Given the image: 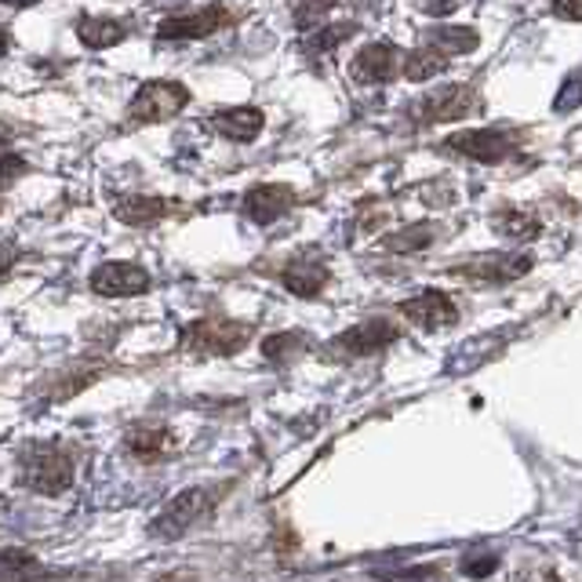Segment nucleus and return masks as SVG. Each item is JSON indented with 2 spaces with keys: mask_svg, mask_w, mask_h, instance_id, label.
<instances>
[{
  "mask_svg": "<svg viewBox=\"0 0 582 582\" xmlns=\"http://www.w3.org/2000/svg\"><path fill=\"white\" fill-rule=\"evenodd\" d=\"M19 484L37 495H62L73 484V459L59 444H30L19 459Z\"/></svg>",
  "mask_w": 582,
  "mask_h": 582,
  "instance_id": "1",
  "label": "nucleus"
},
{
  "mask_svg": "<svg viewBox=\"0 0 582 582\" xmlns=\"http://www.w3.org/2000/svg\"><path fill=\"white\" fill-rule=\"evenodd\" d=\"M251 324L244 321H226V317H204V321L186 324L182 332V346L190 353H212V357H230L241 346H248Z\"/></svg>",
  "mask_w": 582,
  "mask_h": 582,
  "instance_id": "2",
  "label": "nucleus"
},
{
  "mask_svg": "<svg viewBox=\"0 0 582 582\" xmlns=\"http://www.w3.org/2000/svg\"><path fill=\"white\" fill-rule=\"evenodd\" d=\"M190 106V91L175 81H146L128 102V124H161Z\"/></svg>",
  "mask_w": 582,
  "mask_h": 582,
  "instance_id": "3",
  "label": "nucleus"
},
{
  "mask_svg": "<svg viewBox=\"0 0 582 582\" xmlns=\"http://www.w3.org/2000/svg\"><path fill=\"white\" fill-rule=\"evenodd\" d=\"M208 510H212V492H204V488H186V492H179L153 517V524H150L153 539H164V543L182 539V535H186Z\"/></svg>",
  "mask_w": 582,
  "mask_h": 582,
  "instance_id": "4",
  "label": "nucleus"
},
{
  "mask_svg": "<svg viewBox=\"0 0 582 582\" xmlns=\"http://www.w3.org/2000/svg\"><path fill=\"white\" fill-rule=\"evenodd\" d=\"M532 270V255L528 251H488V255L455 262L452 273L466 281H484V284H506L517 281Z\"/></svg>",
  "mask_w": 582,
  "mask_h": 582,
  "instance_id": "5",
  "label": "nucleus"
},
{
  "mask_svg": "<svg viewBox=\"0 0 582 582\" xmlns=\"http://www.w3.org/2000/svg\"><path fill=\"white\" fill-rule=\"evenodd\" d=\"M397 328L390 321H383V317H372V321H361L346 328L332 346H328V353H335V357L342 361H353V357H375V353H383L386 346H393L397 342Z\"/></svg>",
  "mask_w": 582,
  "mask_h": 582,
  "instance_id": "6",
  "label": "nucleus"
},
{
  "mask_svg": "<svg viewBox=\"0 0 582 582\" xmlns=\"http://www.w3.org/2000/svg\"><path fill=\"white\" fill-rule=\"evenodd\" d=\"M444 150L463 153L481 164H499L517 150V139L499 128H477V132H455L452 139H444Z\"/></svg>",
  "mask_w": 582,
  "mask_h": 582,
  "instance_id": "7",
  "label": "nucleus"
},
{
  "mask_svg": "<svg viewBox=\"0 0 582 582\" xmlns=\"http://www.w3.org/2000/svg\"><path fill=\"white\" fill-rule=\"evenodd\" d=\"M473 88L470 84H452V88H441V91H426L415 106H412V117L419 124H441V121H463L466 113L473 110Z\"/></svg>",
  "mask_w": 582,
  "mask_h": 582,
  "instance_id": "8",
  "label": "nucleus"
},
{
  "mask_svg": "<svg viewBox=\"0 0 582 582\" xmlns=\"http://www.w3.org/2000/svg\"><path fill=\"white\" fill-rule=\"evenodd\" d=\"M146 288H150V273L135 266V262H102L91 273V292L102 295V299H132Z\"/></svg>",
  "mask_w": 582,
  "mask_h": 582,
  "instance_id": "9",
  "label": "nucleus"
},
{
  "mask_svg": "<svg viewBox=\"0 0 582 582\" xmlns=\"http://www.w3.org/2000/svg\"><path fill=\"white\" fill-rule=\"evenodd\" d=\"M233 22V11L226 4H212V8H201L193 11V15H179V19H164L161 30H157V37L161 41H201V37H212V33L226 30Z\"/></svg>",
  "mask_w": 582,
  "mask_h": 582,
  "instance_id": "10",
  "label": "nucleus"
},
{
  "mask_svg": "<svg viewBox=\"0 0 582 582\" xmlns=\"http://www.w3.org/2000/svg\"><path fill=\"white\" fill-rule=\"evenodd\" d=\"M295 204V190L288 182H262V186H251L244 193V215L255 226H270L277 222L281 215H288Z\"/></svg>",
  "mask_w": 582,
  "mask_h": 582,
  "instance_id": "11",
  "label": "nucleus"
},
{
  "mask_svg": "<svg viewBox=\"0 0 582 582\" xmlns=\"http://www.w3.org/2000/svg\"><path fill=\"white\" fill-rule=\"evenodd\" d=\"M397 310H401L412 324L426 328V332H433V328H452L455 321H459V306H455L444 292H419V295H412V299H404Z\"/></svg>",
  "mask_w": 582,
  "mask_h": 582,
  "instance_id": "12",
  "label": "nucleus"
},
{
  "mask_svg": "<svg viewBox=\"0 0 582 582\" xmlns=\"http://www.w3.org/2000/svg\"><path fill=\"white\" fill-rule=\"evenodd\" d=\"M401 48L397 44H364L357 52V59H353V77H357L361 84H383V81H393L397 70H404L401 66Z\"/></svg>",
  "mask_w": 582,
  "mask_h": 582,
  "instance_id": "13",
  "label": "nucleus"
},
{
  "mask_svg": "<svg viewBox=\"0 0 582 582\" xmlns=\"http://www.w3.org/2000/svg\"><path fill=\"white\" fill-rule=\"evenodd\" d=\"M281 281L292 295L313 299V295H321V288L328 284V266L317 255H299L281 270Z\"/></svg>",
  "mask_w": 582,
  "mask_h": 582,
  "instance_id": "14",
  "label": "nucleus"
},
{
  "mask_svg": "<svg viewBox=\"0 0 582 582\" xmlns=\"http://www.w3.org/2000/svg\"><path fill=\"white\" fill-rule=\"evenodd\" d=\"M124 444H128V455L135 463L153 466L175 452V433H171L168 426H135Z\"/></svg>",
  "mask_w": 582,
  "mask_h": 582,
  "instance_id": "15",
  "label": "nucleus"
},
{
  "mask_svg": "<svg viewBox=\"0 0 582 582\" xmlns=\"http://www.w3.org/2000/svg\"><path fill=\"white\" fill-rule=\"evenodd\" d=\"M262 124H266V117H262V110L255 106H233V110H219L212 117V128L226 135L230 142H255Z\"/></svg>",
  "mask_w": 582,
  "mask_h": 582,
  "instance_id": "16",
  "label": "nucleus"
},
{
  "mask_svg": "<svg viewBox=\"0 0 582 582\" xmlns=\"http://www.w3.org/2000/svg\"><path fill=\"white\" fill-rule=\"evenodd\" d=\"M171 212H175V204L171 201L142 197V193H132V197H121L117 204H113V219H121L124 226H153Z\"/></svg>",
  "mask_w": 582,
  "mask_h": 582,
  "instance_id": "17",
  "label": "nucleus"
},
{
  "mask_svg": "<svg viewBox=\"0 0 582 582\" xmlns=\"http://www.w3.org/2000/svg\"><path fill=\"white\" fill-rule=\"evenodd\" d=\"M448 59H452L448 52L437 48V44H433V41H426L419 52H412V55H408V59H404V77H408V81H412V84L433 81V77H437V73L448 70Z\"/></svg>",
  "mask_w": 582,
  "mask_h": 582,
  "instance_id": "18",
  "label": "nucleus"
},
{
  "mask_svg": "<svg viewBox=\"0 0 582 582\" xmlns=\"http://www.w3.org/2000/svg\"><path fill=\"white\" fill-rule=\"evenodd\" d=\"M77 37H81L88 48H113V44H121L124 37H128V26L117 19H81L77 22Z\"/></svg>",
  "mask_w": 582,
  "mask_h": 582,
  "instance_id": "19",
  "label": "nucleus"
},
{
  "mask_svg": "<svg viewBox=\"0 0 582 582\" xmlns=\"http://www.w3.org/2000/svg\"><path fill=\"white\" fill-rule=\"evenodd\" d=\"M433 233H437V226L433 222L408 226V230L393 233L390 241H386V251H397V255H404V251H422V248L433 244Z\"/></svg>",
  "mask_w": 582,
  "mask_h": 582,
  "instance_id": "20",
  "label": "nucleus"
},
{
  "mask_svg": "<svg viewBox=\"0 0 582 582\" xmlns=\"http://www.w3.org/2000/svg\"><path fill=\"white\" fill-rule=\"evenodd\" d=\"M426 41H433L437 48H444L448 55H466V52L477 48V33H473V30H459V26L426 30Z\"/></svg>",
  "mask_w": 582,
  "mask_h": 582,
  "instance_id": "21",
  "label": "nucleus"
},
{
  "mask_svg": "<svg viewBox=\"0 0 582 582\" xmlns=\"http://www.w3.org/2000/svg\"><path fill=\"white\" fill-rule=\"evenodd\" d=\"M306 346V339L299 332H281V335H270L266 342H262V357L273 361V364H281V361H288L295 357Z\"/></svg>",
  "mask_w": 582,
  "mask_h": 582,
  "instance_id": "22",
  "label": "nucleus"
},
{
  "mask_svg": "<svg viewBox=\"0 0 582 582\" xmlns=\"http://www.w3.org/2000/svg\"><path fill=\"white\" fill-rule=\"evenodd\" d=\"M353 33V22H339V26H324L317 30L310 41H306V52L310 55H324V52H335L342 41H346Z\"/></svg>",
  "mask_w": 582,
  "mask_h": 582,
  "instance_id": "23",
  "label": "nucleus"
},
{
  "mask_svg": "<svg viewBox=\"0 0 582 582\" xmlns=\"http://www.w3.org/2000/svg\"><path fill=\"white\" fill-rule=\"evenodd\" d=\"M339 0H295V26L303 33H310L317 22L328 19V11H332Z\"/></svg>",
  "mask_w": 582,
  "mask_h": 582,
  "instance_id": "24",
  "label": "nucleus"
},
{
  "mask_svg": "<svg viewBox=\"0 0 582 582\" xmlns=\"http://www.w3.org/2000/svg\"><path fill=\"white\" fill-rule=\"evenodd\" d=\"M37 572V561L26 550H0V575H26Z\"/></svg>",
  "mask_w": 582,
  "mask_h": 582,
  "instance_id": "25",
  "label": "nucleus"
},
{
  "mask_svg": "<svg viewBox=\"0 0 582 582\" xmlns=\"http://www.w3.org/2000/svg\"><path fill=\"white\" fill-rule=\"evenodd\" d=\"M30 171V161L26 157H19V153H11L4 150L0 153V190H8V186H15V182L26 175Z\"/></svg>",
  "mask_w": 582,
  "mask_h": 582,
  "instance_id": "26",
  "label": "nucleus"
},
{
  "mask_svg": "<svg viewBox=\"0 0 582 582\" xmlns=\"http://www.w3.org/2000/svg\"><path fill=\"white\" fill-rule=\"evenodd\" d=\"M579 102H582V73H572V77L564 81L561 95L554 99V110H557V113H572Z\"/></svg>",
  "mask_w": 582,
  "mask_h": 582,
  "instance_id": "27",
  "label": "nucleus"
},
{
  "mask_svg": "<svg viewBox=\"0 0 582 582\" xmlns=\"http://www.w3.org/2000/svg\"><path fill=\"white\" fill-rule=\"evenodd\" d=\"M554 15L564 22H582V0H554Z\"/></svg>",
  "mask_w": 582,
  "mask_h": 582,
  "instance_id": "28",
  "label": "nucleus"
},
{
  "mask_svg": "<svg viewBox=\"0 0 582 582\" xmlns=\"http://www.w3.org/2000/svg\"><path fill=\"white\" fill-rule=\"evenodd\" d=\"M15 259H19L15 244H0V281H4L8 273H11V266H15Z\"/></svg>",
  "mask_w": 582,
  "mask_h": 582,
  "instance_id": "29",
  "label": "nucleus"
},
{
  "mask_svg": "<svg viewBox=\"0 0 582 582\" xmlns=\"http://www.w3.org/2000/svg\"><path fill=\"white\" fill-rule=\"evenodd\" d=\"M455 8H459L455 0H422V11H430V15H448Z\"/></svg>",
  "mask_w": 582,
  "mask_h": 582,
  "instance_id": "30",
  "label": "nucleus"
},
{
  "mask_svg": "<svg viewBox=\"0 0 582 582\" xmlns=\"http://www.w3.org/2000/svg\"><path fill=\"white\" fill-rule=\"evenodd\" d=\"M0 4H8V8H33V4H41V0H0Z\"/></svg>",
  "mask_w": 582,
  "mask_h": 582,
  "instance_id": "31",
  "label": "nucleus"
},
{
  "mask_svg": "<svg viewBox=\"0 0 582 582\" xmlns=\"http://www.w3.org/2000/svg\"><path fill=\"white\" fill-rule=\"evenodd\" d=\"M8 44H11V41H8V30L0 26V59H4V55H8Z\"/></svg>",
  "mask_w": 582,
  "mask_h": 582,
  "instance_id": "32",
  "label": "nucleus"
}]
</instances>
